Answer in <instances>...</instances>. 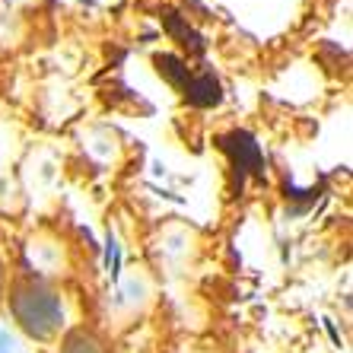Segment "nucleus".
<instances>
[{
	"mask_svg": "<svg viewBox=\"0 0 353 353\" xmlns=\"http://www.w3.org/2000/svg\"><path fill=\"white\" fill-rule=\"evenodd\" d=\"M10 312H13L19 328L35 341H48L64 325L61 296L41 283H17L10 290Z\"/></svg>",
	"mask_w": 353,
	"mask_h": 353,
	"instance_id": "1",
	"label": "nucleus"
},
{
	"mask_svg": "<svg viewBox=\"0 0 353 353\" xmlns=\"http://www.w3.org/2000/svg\"><path fill=\"white\" fill-rule=\"evenodd\" d=\"M157 64L159 77L172 83L175 90L185 96V102L194 108H214L223 102V90H220V80L214 74H191L188 64L179 58V54H157L153 58Z\"/></svg>",
	"mask_w": 353,
	"mask_h": 353,
	"instance_id": "2",
	"label": "nucleus"
},
{
	"mask_svg": "<svg viewBox=\"0 0 353 353\" xmlns=\"http://www.w3.org/2000/svg\"><path fill=\"white\" fill-rule=\"evenodd\" d=\"M216 147L226 153L230 159V169H232V191L242 194L248 179H258L264 181V153H261V143H258L255 134L248 131H226L216 137Z\"/></svg>",
	"mask_w": 353,
	"mask_h": 353,
	"instance_id": "3",
	"label": "nucleus"
},
{
	"mask_svg": "<svg viewBox=\"0 0 353 353\" xmlns=\"http://www.w3.org/2000/svg\"><path fill=\"white\" fill-rule=\"evenodd\" d=\"M159 17H163V26H165V32L172 35V39H179V45H185V48H188L191 54H204L207 41L201 39V35H197L194 29H191V26L185 23V19H181L179 13H175V10H163V13H159Z\"/></svg>",
	"mask_w": 353,
	"mask_h": 353,
	"instance_id": "4",
	"label": "nucleus"
},
{
	"mask_svg": "<svg viewBox=\"0 0 353 353\" xmlns=\"http://www.w3.org/2000/svg\"><path fill=\"white\" fill-rule=\"evenodd\" d=\"M64 353H102V350H99V344L92 337H86L83 331H74L64 341Z\"/></svg>",
	"mask_w": 353,
	"mask_h": 353,
	"instance_id": "5",
	"label": "nucleus"
},
{
	"mask_svg": "<svg viewBox=\"0 0 353 353\" xmlns=\"http://www.w3.org/2000/svg\"><path fill=\"white\" fill-rule=\"evenodd\" d=\"M0 283H3V268H0Z\"/></svg>",
	"mask_w": 353,
	"mask_h": 353,
	"instance_id": "6",
	"label": "nucleus"
}]
</instances>
